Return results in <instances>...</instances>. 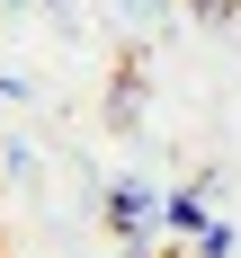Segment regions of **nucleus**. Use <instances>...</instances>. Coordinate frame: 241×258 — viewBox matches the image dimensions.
Listing matches in <instances>:
<instances>
[{"label": "nucleus", "instance_id": "nucleus-2", "mask_svg": "<svg viewBox=\"0 0 241 258\" xmlns=\"http://www.w3.org/2000/svg\"><path fill=\"white\" fill-rule=\"evenodd\" d=\"M232 9H241V0H197V18H232Z\"/></svg>", "mask_w": 241, "mask_h": 258}, {"label": "nucleus", "instance_id": "nucleus-1", "mask_svg": "<svg viewBox=\"0 0 241 258\" xmlns=\"http://www.w3.org/2000/svg\"><path fill=\"white\" fill-rule=\"evenodd\" d=\"M107 232L125 240L134 258H152V249H161V187L116 178V187H107Z\"/></svg>", "mask_w": 241, "mask_h": 258}]
</instances>
